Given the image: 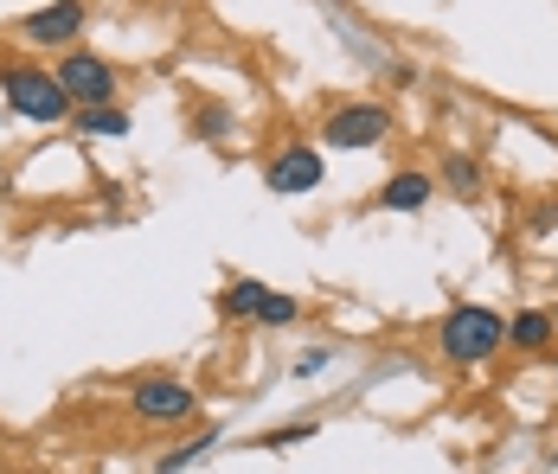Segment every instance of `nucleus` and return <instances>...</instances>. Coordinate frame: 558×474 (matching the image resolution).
Instances as JSON below:
<instances>
[{
	"mask_svg": "<svg viewBox=\"0 0 558 474\" xmlns=\"http://www.w3.org/2000/svg\"><path fill=\"white\" fill-rule=\"evenodd\" d=\"M501 347H507V320L495 315V308H482V302H462V308H449L444 327H437V353H444L456 372L488 366Z\"/></svg>",
	"mask_w": 558,
	"mask_h": 474,
	"instance_id": "f257e3e1",
	"label": "nucleus"
},
{
	"mask_svg": "<svg viewBox=\"0 0 558 474\" xmlns=\"http://www.w3.org/2000/svg\"><path fill=\"white\" fill-rule=\"evenodd\" d=\"M0 97H7V109H13L20 122H39V129H52V122L71 116V97H64V84L52 77V64L0 58Z\"/></svg>",
	"mask_w": 558,
	"mask_h": 474,
	"instance_id": "f03ea898",
	"label": "nucleus"
},
{
	"mask_svg": "<svg viewBox=\"0 0 558 474\" xmlns=\"http://www.w3.org/2000/svg\"><path fill=\"white\" fill-rule=\"evenodd\" d=\"M213 308H219L225 320H257V327H295V320H302V302L282 295V289H270V282H257V276L225 282Z\"/></svg>",
	"mask_w": 558,
	"mask_h": 474,
	"instance_id": "7ed1b4c3",
	"label": "nucleus"
},
{
	"mask_svg": "<svg viewBox=\"0 0 558 474\" xmlns=\"http://www.w3.org/2000/svg\"><path fill=\"white\" fill-rule=\"evenodd\" d=\"M391 135V104H340L328 109V122H322V142L335 148V155H366V148H379Z\"/></svg>",
	"mask_w": 558,
	"mask_h": 474,
	"instance_id": "20e7f679",
	"label": "nucleus"
},
{
	"mask_svg": "<svg viewBox=\"0 0 558 474\" xmlns=\"http://www.w3.org/2000/svg\"><path fill=\"white\" fill-rule=\"evenodd\" d=\"M129 411H135V423H148V429H180V423L199 417V398L180 378H142L129 391Z\"/></svg>",
	"mask_w": 558,
	"mask_h": 474,
	"instance_id": "39448f33",
	"label": "nucleus"
},
{
	"mask_svg": "<svg viewBox=\"0 0 558 474\" xmlns=\"http://www.w3.org/2000/svg\"><path fill=\"white\" fill-rule=\"evenodd\" d=\"M52 77L64 84V97H71V109L84 104H116V64L97 52H77V46H64L52 64Z\"/></svg>",
	"mask_w": 558,
	"mask_h": 474,
	"instance_id": "423d86ee",
	"label": "nucleus"
},
{
	"mask_svg": "<svg viewBox=\"0 0 558 474\" xmlns=\"http://www.w3.org/2000/svg\"><path fill=\"white\" fill-rule=\"evenodd\" d=\"M84 26H90V7H84V0H52V7H39V13L20 20V33H26L39 52H64V46H77Z\"/></svg>",
	"mask_w": 558,
	"mask_h": 474,
	"instance_id": "0eeeda50",
	"label": "nucleus"
},
{
	"mask_svg": "<svg viewBox=\"0 0 558 474\" xmlns=\"http://www.w3.org/2000/svg\"><path fill=\"white\" fill-rule=\"evenodd\" d=\"M322 180H328V160L315 155L308 142H282L277 155L264 160V186L282 193V199H289V193H315Z\"/></svg>",
	"mask_w": 558,
	"mask_h": 474,
	"instance_id": "6e6552de",
	"label": "nucleus"
},
{
	"mask_svg": "<svg viewBox=\"0 0 558 474\" xmlns=\"http://www.w3.org/2000/svg\"><path fill=\"white\" fill-rule=\"evenodd\" d=\"M430 193H437V173H424V167H398L386 186H379V211H424L430 206Z\"/></svg>",
	"mask_w": 558,
	"mask_h": 474,
	"instance_id": "1a4fd4ad",
	"label": "nucleus"
},
{
	"mask_svg": "<svg viewBox=\"0 0 558 474\" xmlns=\"http://www.w3.org/2000/svg\"><path fill=\"white\" fill-rule=\"evenodd\" d=\"M553 340H558L553 308H520V315L507 320V347H513V353H546Z\"/></svg>",
	"mask_w": 558,
	"mask_h": 474,
	"instance_id": "9d476101",
	"label": "nucleus"
},
{
	"mask_svg": "<svg viewBox=\"0 0 558 474\" xmlns=\"http://www.w3.org/2000/svg\"><path fill=\"white\" fill-rule=\"evenodd\" d=\"M444 186L456 199H482V160L475 155H444Z\"/></svg>",
	"mask_w": 558,
	"mask_h": 474,
	"instance_id": "9b49d317",
	"label": "nucleus"
},
{
	"mask_svg": "<svg viewBox=\"0 0 558 474\" xmlns=\"http://www.w3.org/2000/svg\"><path fill=\"white\" fill-rule=\"evenodd\" d=\"M71 116H77L84 135H129V109H116V104H84V109H71Z\"/></svg>",
	"mask_w": 558,
	"mask_h": 474,
	"instance_id": "f8f14e48",
	"label": "nucleus"
},
{
	"mask_svg": "<svg viewBox=\"0 0 558 474\" xmlns=\"http://www.w3.org/2000/svg\"><path fill=\"white\" fill-rule=\"evenodd\" d=\"M213 442H219V429H213V423H206V429H199V436H193V442H180V449H173L168 462H155V469H161V474H180V469H193V462H199V455H206V449H213Z\"/></svg>",
	"mask_w": 558,
	"mask_h": 474,
	"instance_id": "ddd939ff",
	"label": "nucleus"
},
{
	"mask_svg": "<svg viewBox=\"0 0 558 474\" xmlns=\"http://www.w3.org/2000/svg\"><path fill=\"white\" fill-rule=\"evenodd\" d=\"M308 436H315V423H282V429H264L257 442H264V449H295V442H308Z\"/></svg>",
	"mask_w": 558,
	"mask_h": 474,
	"instance_id": "4468645a",
	"label": "nucleus"
},
{
	"mask_svg": "<svg viewBox=\"0 0 558 474\" xmlns=\"http://www.w3.org/2000/svg\"><path fill=\"white\" fill-rule=\"evenodd\" d=\"M328 360H335L328 347H308V353H302V360L289 366V378H302V385H308V378H322V372H328Z\"/></svg>",
	"mask_w": 558,
	"mask_h": 474,
	"instance_id": "2eb2a0df",
	"label": "nucleus"
},
{
	"mask_svg": "<svg viewBox=\"0 0 558 474\" xmlns=\"http://www.w3.org/2000/svg\"><path fill=\"white\" fill-rule=\"evenodd\" d=\"M193 135H213V142L231 135V109H199V116H193Z\"/></svg>",
	"mask_w": 558,
	"mask_h": 474,
	"instance_id": "dca6fc26",
	"label": "nucleus"
},
{
	"mask_svg": "<svg viewBox=\"0 0 558 474\" xmlns=\"http://www.w3.org/2000/svg\"><path fill=\"white\" fill-rule=\"evenodd\" d=\"M553 327H558V308H553Z\"/></svg>",
	"mask_w": 558,
	"mask_h": 474,
	"instance_id": "f3484780",
	"label": "nucleus"
},
{
	"mask_svg": "<svg viewBox=\"0 0 558 474\" xmlns=\"http://www.w3.org/2000/svg\"><path fill=\"white\" fill-rule=\"evenodd\" d=\"M553 372H558V360H553Z\"/></svg>",
	"mask_w": 558,
	"mask_h": 474,
	"instance_id": "a211bd4d",
	"label": "nucleus"
},
{
	"mask_svg": "<svg viewBox=\"0 0 558 474\" xmlns=\"http://www.w3.org/2000/svg\"><path fill=\"white\" fill-rule=\"evenodd\" d=\"M553 276H558V269H553Z\"/></svg>",
	"mask_w": 558,
	"mask_h": 474,
	"instance_id": "6ab92c4d",
	"label": "nucleus"
}]
</instances>
